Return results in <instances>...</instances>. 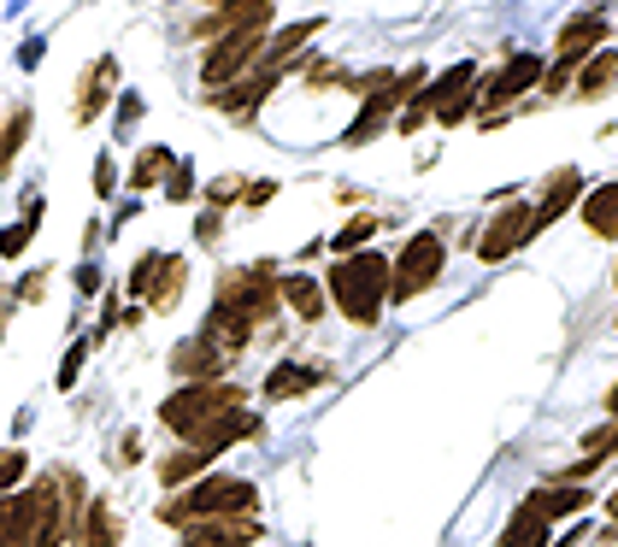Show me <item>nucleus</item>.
Instances as JSON below:
<instances>
[{"mask_svg": "<svg viewBox=\"0 0 618 547\" xmlns=\"http://www.w3.org/2000/svg\"><path fill=\"white\" fill-rule=\"evenodd\" d=\"M218 365H225V348H218V341H206V336H188L183 348L171 353V371H177L183 383H213Z\"/></svg>", "mask_w": 618, "mask_h": 547, "instance_id": "dca6fc26", "label": "nucleus"}, {"mask_svg": "<svg viewBox=\"0 0 618 547\" xmlns=\"http://www.w3.org/2000/svg\"><path fill=\"white\" fill-rule=\"evenodd\" d=\"M278 295H283V306H295V318H306V324L324 318V288L313 277H283Z\"/></svg>", "mask_w": 618, "mask_h": 547, "instance_id": "b1692460", "label": "nucleus"}, {"mask_svg": "<svg viewBox=\"0 0 618 547\" xmlns=\"http://www.w3.org/2000/svg\"><path fill=\"white\" fill-rule=\"evenodd\" d=\"M607 413L618 418V383H612V395H607Z\"/></svg>", "mask_w": 618, "mask_h": 547, "instance_id": "c03bdc74", "label": "nucleus"}, {"mask_svg": "<svg viewBox=\"0 0 618 547\" xmlns=\"http://www.w3.org/2000/svg\"><path fill=\"white\" fill-rule=\"evenodd\" d=\"M112 83H118V59H95L89 77H83V89H77V124H95L100 107H107V95H112Z\"/></svg>", "mask_w": 618, "mask_h": 547, "instance_id": "6ab92c4d", "label": "nucleus"}, {"mask_svg": "<svg viewBox=\"0 0 618 547\" xmlns=\"http://www.w3.org/2000/svg\"><path fill=\"white\" fill-rule=\"evenodd\" d=\"M577 200H583V171H577V165H560L554 177L542 183V195H536V236L554 225V218L572 212Z\"/></svg>", "mask_w": 618, "mask_h": 547, "instance_id": "f8f14e48", "label": "nucleus"}, {"mask_svg": "<svg viewBox=\"0 0 618 547\" xmlns=\"http://www.w3.org/2000/svg\"><path fill=\"white\" fill-rule=\"evenodd\" d=\"M112 189H118V165L107 160V153H100V165H95V195H100V200H107Z\"/></svg>", "mask_w": 618, "mask_h": 547, "instance_id": "c9c22d12", "label": "nucleus"}, {"mask_svg": "<svg viewBox=\"0 0 618 547\" xmlns=\"http://www.w3.org/2000/svg\"><path fill=\"white\" fill-rule=\"evenodd\" d=\"M577 218H583V230H589L595 242H618V177L600 183V189H583Z\"/></svg>", "mask_w": 618, "mask_h": 547, "instance_id": "4468645a", "label": "nucleus"}, {"mask_svg": "<svg viewBox=\"0 0 618 547\" xmlns=\"http://www.w3.org/2000/svg\"><path fill=\"white\" fill-rule=\"evenodd\" d=\"M24 135H30V107H12V118L0 124V177L12 171V160H19Z\"/></svg>", "mask_w": 618, "mask_h": 547, "instance_id": "cd10ccee", "label": "nucleus"}, {"mask_svg": "<svg viewBox=\"0 0 618 547\" xmlns=\"http://www.w3.org/2000/svg\"><path fill=\"white\" fill-rule=\"evenodd\" d=\"M524 501L536 506L547 524H560V518H577V512L595 501V489H577V483H547V489H530Z\"/></svg>", "mask_w": 618, "mask_h": 547, "instance_id": "f3484780", "label": "nucleus"}, {"mask_svg": "<svg viewBox=\"0 0 618 547\" xmlns=\"http://www.w3.org/2000/svg\"><path fill=\"white\" fill-rule=\"evenodd\" d=\"M218 230H225V218H218V207H206V212L195 218V236H200V242H213Z\"/></svg>", "mask_w": 618, "mask_h": 547, "instance_id": "4c0bfd02", "label": "nucleus"}, {"mask_svg": "<svg viewBox=\"0 0 618 547\" xmlns=\"http://www.w3.org/2000/svg\"><path fill=\"white\" fill-rule=\"evenodd\" d=\"M612 283H618V265H612Z\"/></svg>", "mask_w": 618, "mask_h": 547, "instance_id": "49530a36", "label": "nucleus"}, {"mask_svg": "<svg viewBox=\"0 0 618 547\" xmlns=\"http://www.w3.org/2000/svg\"><path fill=\"white\" fill-rule=\"evenodd\" d=\"M424 83H431V72H424V65H406V72L394 77V83H383V89H371V95H366V107H359V118H354L348 130H341V147H366L371 135H383V130L394 124V118H401L406 100L424 89Z\"/></svg>", "mask_w": 618, "mask_h": 547, "instance_id": "39448f33", "label": "nucleus"}, {"mask_svg": "<svg viewBox=\"0 0 618 547\" xmlns=\"http://www.w3.org/2000/svg\"><path fill=\"white\" fill-rule=\"evenodd\" d=\"M542 72H547V59H542V54H512L489 83H477V107H484V112H507L519 95L542 89Z\"/></svg>", "mask_w": 618, "mask_h": 547, "instance_id": "6e6552de", "label": "nucleus"}, {"mask_svg": "<svg viewBox=\"0 0 618 547\" xmlns=\"http://www.w3.org/2000/svg\"><path fill=\"white\" fill-rule=\"evenodd\" d=\"M206 466H213V459H206L200 448H177V453L160 459V483L165 489H183L188 477H206Z\"/></svg>", "mask_w": 618, "mask_h": 547, "instance_id": "393cba45", "label": "nucleus"}, {"mask_svg": "<svg viewBox=\"0 0 618 547\" xmlns=\"http://www.w3.org/2000/svg\"><path fill=\"white\" fill-rule=\"evenodd\" d=\"M618 83V47H600V54L583 59V72L572 77V95L577 100H600Z\"/></svg>", "mask_w": 618, "mask_h": 547, "instance_id": "aec40b11", "label": "nucleus"}, {"mask_svg": "<svg viewBox=\"0 0 618 547\" xmlns=\"http://www.w3.org/2000/svg\"><path fill=\"white\" fill-rule=\"evenodd\" d=\"M242 195H248L242 177H225V183H213V189H206V200H213V207H225V200H242Z\"/></svg>", "mask_w": 618, "mask_h": 547, "instance_id": "72a5a7b5", "label": "nucleus"}, {"mask_svg": "<svg viewBox=\"0 0 618 547\" xmlns=\"http://www.w3.org/2000/svg\"><path fill=\"white\" fill-rule=\"evenodd\" d=\"M583 536H595V529H589V524H572V529H565V536H554L547 547H583Z\"/></svg>", "mask_w": 618, "mask_h": 547, "instance_id": "ea45409f", "label": "nucleus"}, {"mask_svg": "<svg viewBox=\"0 0 618 547\" xmlns=\"http://www.w3.org/2000/svg\"><path fill=\"white\" fill-rule=\"evenodd\" d=\"M547 541H554V524H547L530 501H519V512H512L507 529H501V547H547Z\"/></svg>", "mask_w": 618, "mask_h": 547, "instance_id": "412c9836", "label": "nucleus"}, {"mask_svg": "<svg viewBox=\"0 0 618 547\" xmlns=\"http://www.w3.org/2000/svg\"><path fill=\"white\" fill-rule=\"evenodd\" d=\"M265 529L260 518H195L183 524V547H253Z\"/></svg>", "mask_w": 618, "mask_h": 547, "instance_id": "9b49d317", "label": "nucleus"}, {"mask_svg": "<svg viewBox=\"0 0 618 547\" xmlns=\"http://www.w3.org/2000/svg\"><path fill=\"white\" fill-rule=\"evenodd\" d=\"M524 242H536V200H512V207L495 212L489 225L477 230V260H484V265H501V260H512Z\"/></svg>", "mask_w": 618, "mask_h": 547, "instance_id": "0eeeda50", "label": "nucleus"}, {"mask_svg": "<svg viewBox=\"0 0 618 547\" xmlns=\"http://www.w3.org/2000/svg\"><path fill=\"white\" fill-rule=\"evenodd\" d=\"M389 271H394V253H377V248H359L348 260L330 265V283H324V295L336 300V313L359 324V330H371L377 318H383L389 306Z\"/></svg>", "mask_w": 618, "mask_h": 547, "instance_id": "f257e3e1", "label": "nucleus"}, {"mask_svg": "<svg viewBox=\"0 0 618 547\" xmlns=\"http://www.w3.org/2000/svg\"><path fill=\"white\" fill-rule=\"evenodd\" d=\"M265 42H271V24H236V30H225V36L213 42V54H206V65H200L206 89H230L236 77H248L253 65H260Z\"/></svg>", "mask_w": 618, "mask_h": 547, "instance_id": "423d86ee", "label": "nucleus"}, {"mask_svg": "<svg viewBox=\"0 0 618 547\" xmlns=\"http://www.w3.org/2000/svg\"><path fill=\"white\" fill-rule=\"evenodd\" d=\"M171 165H177V153H171V147H142V153H135V165H130V189H148V183L171 177Z\"/></svg>", "mask_w": 618, "mask_h": 547, "instance_id": "bb28decb", "label": "nucleus"}, {"mask_svg": "<svg viewBox=\"0 0 618 547\" xmlns=\"http://www.w3.org/2000/svg\"><path fill=\"white\" fill-rule=\"evenodd\" d=\"M318 383H324L318 365H295V359H278V365H271V378H265V401H301V395H313Z\"/></svg>", "mask_w": 618, "mask_h": 547, "instance_id": "a211bd4d", "label": "nucleus"}, {"mask_svg": "<svg viewBox=\"0 0 618 547\" xmlns=\"http://www.w3.org/2000/svg\"><path fill=\"white\" fill-rule=\"evenodd\" d=\"M607 518H612V524H618V489H612V494H607Z\"/></svg>", "mask_w": 618, "mask_h": 547, "instance_id": "37998d69", "label": "nucleus"}, {"mask_svg": "<svg viewBox=\"0 0 618 547\" xmlns=\"http://www.w3.org/2000/svg\"><path fill=\"white\" fill-rule=\"evenodd\" d=\"M135 118H142V95H124L118 100V130H130Z\"/></svg>", "mask_w": 618, "mask_h": 547, "instance_id": "58836bf2", "label": "nucleus"}, {"mask_svg": "<svg viewBox=\"0 0 618 547\" xmlns=\"http://www.w3.org/2000/svg\"><path fill=\"white\" fill-rule=\"evenodd\" d=\"M612 324H618V318H612Z\"/></svg>", "mask_w": 618, "mask_h": 547, "instance_id": "de8ad7c7", "label": "nucleus"}, {"mask_svg": "<svg viewBox=\"0 0 618 547\" xmlns=\"http://www.w3.org/2000/svg\"><path fill=\"white\" fill-rule=\"evenodd\" d=\"M283 83V72H271V65H253V77H236V89H218V107L230 118H253L260 112V100Z\"/></svg>", "mask_w": 618, "mask_h": 547, "instance_id": "2eb2a0df", "label": "nucleus"}, {"mask_svg": "<svg viewBox=\"0 0 618 547\" xmlns=\"http://www.w3.org/2000/svg\"><path fill=\"white\" fill-rule=\"evenodd\" d=\"M77 288H83V295H95V288H100V271L83 265V271H77Z\"/></svg>", "mask_w": 618, "mask_h": 547, "instance_id": "a19ab883", "label": "nucleus"}, {"mask_svg": "<svg viewBox=\"0 0 618 547\" xmlns=\"http://www.w3.org/2000/svg\"><path fill=\"white\" fill-rule=\"evenodd\" d=\"M0 547H36V494H0Z\"/></svg>", "mask_w": 618, "mask_h": 547, "instance_id": "ddd939ff", "label": "nucleus"}, {"mask_svg": "<svg viewBox=\"0 0 618 547\" xmlns=\"http://www.w3.org/2000/svg\"><path fill=\"white\" fill-rule=\"evenodd\" d=\"M253 506H260V489L248 477H195L177 501L160 506V518L183 529L195 518H253Z\"/></svg>", "mask_w": 618, "mask_h": 547, "instance_id": "f03ea898", "label": "nucleus"}, {"mask_svg": "<svg viewBox=\"0 0 618 547\" xmlns=\"http://www.w3.org/2000/svg\"><path fill=\"white\" fill-rule=\"evenodd\" d=\"M160 265H165V253H142V260H135V271H130V295L135 300H148V288H153V277H160Z\"/></svg>", "mask_w": 618, "mask_h": 547, "instance_id": "c756f323", "label": "nucleus"}, {"mask_svg": "<svg viewBox=\"0 0 618 547\" xmlns=\"http://www.w3.org/2000/svg\"><path fill=\"white\" fill-rule=\"evenodd\" d=\"M30 471V453L24 448H0V494H12Z\"/></svg>", "mask_w": 618, "mask_h": 547, "instance_id": "c85d7f7f", "label": "nucleus"}, {"mask_svg": "<svg viewBox=\"0 0 618 547\" xmlns=\"http://www.w3.org/2000/svg\"><path fill=\"white\" fill-rule=\"evenodd\" d=\"M118 459H124V466H135V459H142V436H124V448H118Z\"/></svg>", "mask_w": 618, "mask_h": 547, "instance_id": "79ce46f5", "label": "nucleus"}, {"mask_svg": "<svg viewBox=\"0 0 618 547\" xmlns=\"http://www.w3.org/2000/svg\"><path fill=\"white\" fill-rule=\"evenodd\" d=\"M77 547H118V512L107 501H89L83 506V518L72 524Z\"/></svg>", "mask_w": 618, "mask_h": 547, "instance_id": "4be33fe9", "label": "nucleus"}, {"mask_svg": "<svg viewBox=\"0 0 618 547\" xmlns=\"http://www.w3.org/2000/svg\"><path fill=\"white\" fill-rule=\"evenodd\" d=\"M607 36H612V24L600 19V12H577V19H565L560 24V42H554V59L547 65H560V72H583V59L589 54H600L607 47Z\"/></svg>", "mask_w": 618, "mask_h": 547, "instance_id": "1a4fd4ad", "label": "nucleus"}, {"mask_svg": "<svg viewBox=\"0 0 618 547\" xmlns=\"http://www.w3.org/2000/svg\"><path fill=\"white\" fill-rule=\"evenodd\" d=\"M83 359H89V341H77V348L59 359V389H72V383L83 378Z\"/></svg>", "mask_w": 618, "mask_h": 547, "instance_id": "473e14b6", "label": "nucleus"}, {"mask_svg": "<svg viewBox=\"0 0 618 547\" xmlns=\"http://www.w3.org/2000/svg\"><path fill=\"white\" fill-rule=\"evenodd\" d=\"M377 225H383V218H377V212H359V218H348V225H341V230L330 236V253H336V260H348V253H359V248H371V236H377Z\"/></svg>", "mask_w": 618, "mask_h": 547, "instance_id": "a878e982", "label": "nucleus"}, {"mask_svg": "<svg viewBox=\"0 0 618 547\" xmlns=\"http://www.w3.org/2000/svg\"><path fill=\"white\" fill-rule=\"evenodd\" d=\"M471 112H477V89H471L466 100H454V107H448V112H442V118H436V124H442V130H454V124H466V118H471Z\"/></svg>", "mask_w": 618, "mask_h": 547, "instance_id": "f704fd0d", "label": "nucleus"}, {"mask_svg": "<svg viewBox=\"0 0 618 547\" xmlns=\"http://www.w3.org/2000/svg\"><path fill=\"white\" fill-rule=\"evenodd\" d=\"M612 453H618V418H612Z\"/></svg>", "mask_w": 618, "mask_h": 547, "instance_id": "a18cd8bd", "label": "nucleus"}, {"mask_svg": "<svg viewBox=\"0 0 618 547\" xmlns=\"http://www.w3.org/2000/svg\"><path fill=\"white\" fill-rule=\"evenodd\" d=\"M183 283H188V265L177 260V253H165L160 277H153V288H148V306H153V313H171L177 295H183Z\"/></svg>", "mask_w": 618, "mask_h": 547, "instance_id": "5701e85b", "label": "nucleus"}, {"mask_svg": "<svg viewBox=\"0 0 618 547\" xmlns=\"http://www.w3.org/2000/svg\"><path fill=\"white\" fill-rule=\"evenodd\" d=\"M165 195H171V200H188V195H195V171H188V160H177V165H171V177H165Z\"/></svg>", "mask_w": 618, "mask_h": 547, "instance_id": "2f4dec72", "label": "nucleus"}, {"mask_svg": "<svg viewBox=\"0 0 618 547\" xmlns=\"http://www.w3.org/2000/svg\"><path fill=\"white\" fill-rule=\"evenodd\" d=\"M271 195H278V183H271V177H265V183H248L242 207H248V212H260V207H265V200H271Z\"/></svg>", "mask_w": 618, "mask_h": 547, "instance_id": "e433bc0d", "label": "nucleus"}, {"mask_svg": "<svg viewBox=\"0 0 618 547\" xmlns=\"http://www.w3.org/2000/svg\"><path fill=\"white\" fill-rule=\"evenodd\" d=\"M230 406H242V389H236V383H183L177 395L160 406V424L171 436L188 441L195 430H206L218 413H230Z\"/></svg>", "mask_w": 618, "mask_h": 547, "instance_id": "20e7f679", "label": "nucleus"}, {"mask_svg": "<svg viewBox=\"0 0 618 547\" xmlns=\"http://www.w3.org/2000/svg\"><path fill=\"white\" fill-rule=\"evenodd\" d=\"M442 265H448V242H442L436 230H419L401 253H394V271H389V306H406V300H419L424 288H436Z\"/></svg>", "mask_w": 618, "mask_h": 547, "instance_id": "7ed1b4c3", "label": "nucleus"}, {"mask_svg": "<svg viewBox=\"0 0 618 547\" xmlns=\"http://www.w3.org/2000/svg\"><path fill=\"white\" fill-rule=\"evenodd\" d=\"M30 236H36L30 218H24V225H12V230H0V260H19V253L30 248Z\"/></svg>", "mask_w": 618, "mask_h": 547, "instance_id": "7c9ffc66", "label": "nucleus"}, {"mask_svg": "<svg viewBox=\"0 0 618 547\" xmlns=\"http://www.w3.org/2000/svg\"><path fill=\"white\" fill-rule=\"evenodd\" d=\"M260 430H265L260 413H248V406H230V413H218L206 430L188 436V448H200L206 459H218L225 448H236V441H248V436H260Z\"/></svg>", "mask_w": 618, "mask_h": 547, "instance_id": "9d476101", "label": "nucleus"}]
</instances>
